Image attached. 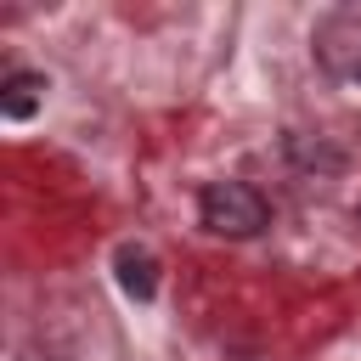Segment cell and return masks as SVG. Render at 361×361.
Wrapping results in <instances>:
<instances>
[{
	"instance_id": "cell-3",
	"label": "cell",
	"mask_w": 361,
	"mask_h": 361,
	"mask_svg": "<svg viewBox=\"0 0 361 361\" xmlns=\"http://www.w3.org/2000/svg\"><path fill=\"white\" fill-rule=\"evenodd\" d=\"M45 73H34V68H11L6 79H0V118H11V124H28L34 113H39V102H45Z\"/></svg>"
},
{
	"instance_id": "cell-5",
	"label": "cell",
	"mask_w": 361,
	"mask_h": 361,
	"mask_svg": "<svg viewBox=\"0 0 361 361\" xmlns=\"http://www.w3.org/2000/svg\"><path fill=\"white\" fill-rule=\"evenodd\" d=\"M355 214H361V209H355Z\"/></svg>"
},
{
	"instance_id": "cell-1",
	"label": "cell",
	"mask_w": 361,
	"mask_h": 361,
	"mask_svg": "<svg viewBox=\"0 0 361 361\" xmlns=\"http://www.w3.org/2000/svg\"><path fill=\"white\" fill-rule=\"evenodd\" d=\"M197 220L214 237H259L271 226V203L248 180H209L197 192Z\"/></svg>"
},
{
	"instance_id": "cell-2",
	"label": "cell",
	"mask_w": 361,
	"mask_h": 361,
	"mask_svg": "<svg viewBox=\"0 0 361 361\" xmlns=\"http://www.w3.org/2000/svg\"><path fill=\"white\" fill-rule=\"evenodd\" d=\"M310 56H316V68L327 79L355 85L361 79V11H350V6L327 11L316 23V34H310Z\"/></svg>"
},
{
	"instance_id": "cell-4",
	"label": "cell",
	"mask_w": 361,
	"mask_h": 361,
	"mask_svg": "<svg viewBox=\"0 0 361 361\" xmlns=\"http://www.w3.org/2000/svg\"><path fill=\"white\" fill-rule=\"evenodd\" d=\"M113 265H118V288L130 293V299H152L158 293V259L147 254V248H135V243H124L118 254H113Z\"/></svg>"
}]
</instances>
